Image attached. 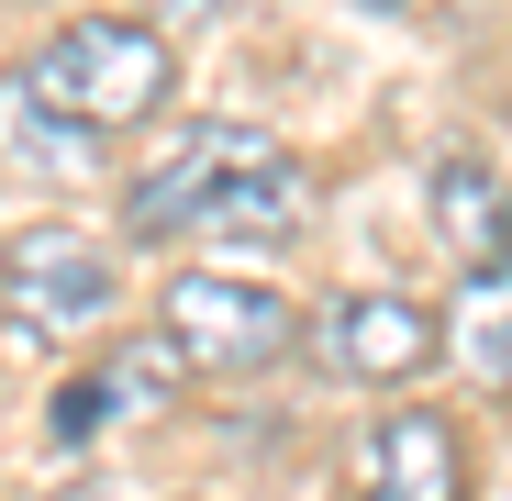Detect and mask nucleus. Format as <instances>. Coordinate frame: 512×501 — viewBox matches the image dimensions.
<instances>
[{"instance_id":"f257e3e1","label":"nucleus","mask_w":512,"mask_h":501,"mask_svg":"<svg viewBox=\"0 0 512 501\" xmlns=\"http://www.w3.org/2000/svg\"><path fill=\"white\" fill-rule=\"evenodd\" d=\"M301 212H312V179L268 123H190L123 190L134 245H279L301 234Z\"/></svg>"},{"instance_id":"f03ea898","label":"nucleus","mask_w":512,"mask_h":501,"mask_svg":"<svg viewBox=\"0 0 512 501\" xmlns=\"http://www.w3.org/2000/svg\"><path fill=\"white\" fill-rule=\"evenodd\" d=\"M167 90H179V45H167L156 23H134V12H78V23H56L12 78H0V101L56 123L67 145H101V134L156 123Z\"/></svg>"},{"instance_id":"7ed1b4c3","label":"nucleus","mask_w":512,"mask_h":501,"mask_svg":"<svg viewBox=\"0 0 512 501\" xmlns=\"http://www.w3.org/2000/svg\"><path fill=\"white\" fill-rule=\"evenodd\" d=\"M156 334L179 346L190 379H268L301 346V312L268 279H223V268H179L156 301Z\"/></svg>"},{"instance_id":"20e7f679","label":"nucleus","mask_w":512,"mask_h":501,"mask_svg":"<svg viewBox=\"0 0 512 501\" xmlns=\"http://www.w3.org/2000/svg\"><path fill=\"white\" fill-rule=\"evenodd\" d=\"M0 312H12L23 334H101L123 312V268H112V245L101 234H78V223H34L0 245Z\"/></svg>"},{"instance_id":"39448f33","label":"nucleus","mask_w":512,"mask_h":501,"mask_svg":"<svg viewBox=\"0 0 512 501\" xmlns=\"http://www.w3.org/2000/svg\"><path fill=\"white\" fill-rule=\"evenodd\" d=\"M435 346H446V323L423 312L412 290H346V301L323 312V357H334V379H357V390L423 379V368H435Z\"/></svg>"},{"instance_id":"423d86ee","label":"nucleus","mask_w":512,"mask_h":501,"mask_svg":"<svg viewBox=\"0 0 512 501\" xmlns=\"http://www.w3.org/2000/svg\"><path fill=\"white\" fill-rule=\"evenodd\" d=\"M357 501H468V446L446 412H379L357 446Z\"/></svg>"},{"instance_id":"0eeeda50","label":"nucleus","mask_w":512,"mask_h":501,"mask_svg":"<svg viewBox=\"0 0 512 501\" xmlns=\"http://www.w3.org/2000/svg\"><path fill=\"white\" fill-rule=\"evenodd\" d=\"M167 401H179V346H167V334H123L101 368H78L56 390V435L78 446L101 424H145V412H167Z\"/></svg>"},{"instance_id":"6e6552de","label":"nucleus","mask_w":512,"mask_h":501,"mask_svg":"<svg viewBox=\"0 0 512 501\" xmlns=\"http://www.w3.org/2000/svg\"><path fill=\"white\" fill-rule=\"evenodd\" d=\"M435 234L479 268V290H512V179L479 156H435Z\"/></svg>"},{"instance_id":"1a4fd4ad","label":"nucleus","mask_w":512,"mask_h":501,"mask_svg":"<svg viewBox=\"0 0 512 501\" xmlns=\"http://www.w3.org/2000/svg\"><path fill=\"white\" fill-rule=\"evenodd\" d=\"M223 0H156V23H212Z\"/></svg>"},{"instance_id":"9d476101","label":"nucleus","mask_w":512,"mask_h":501,"mask_svg":"<svg viewBox=\"0 0 512 501\" xmlns=\"http://www.w3.org/2000/svg\"><path fill=\"white\" fill-rule=\"evenodd\" d=\"M357 12H412V0H357Z\"/></svg>"}]
</instances>
